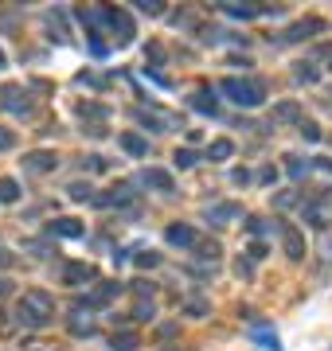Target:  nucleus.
Instances as JSON below:
<instances>
[{"instance_id":"obj_54","label":"nucleus","mask_w":332,"mask_h":351,"mask_svg":"<svg viewBox=\"0 0 332 351\" xmlns=\"http://www.w3.org/2000/svg\"><path fill=\"white\" fill-rule=\"evenodd\" d=\"M329 71H332V59H329Z\"/></svg>"},{"instance_id":"obj_34","label":"nucleus","mask_w":332,"mask_h":351,"mask_svg":"<svg viewBox=\"0 0 332 351\" xmlns=\"http://www.w3.org/2000/svg\"><path fill=\"white\" fill-rule=\"evenodd\" d=\"M153 316H156L153 301H137L133 304V320H153Z\"/></svg>"},{"instance_id":"obj_12","label":"nucleus","mask_w":332,"mask_h":351,"mask_svg":"<svg viewBox=\"0 0 332 351\" xmlns=\"http://www.w3.org/2000/svg\"><path fill=\"white\" fill-rule=\"evenodd\" d=\"M121 281H98V289H90L86 297H82V301H78V308H82V304H86V308H102L106 301H114L117 293H121Z\"/></svg>"},{"instance_id":"obj_8","label":"nucleus","mask_w":332,"mask_h":351,"mask_svg":"<svg viewBox=\"0 0 332 351\" xmlns=\"http://www.w3.org/2000/svg\"><path fill=\"white\" fill-rule=\"evenodd\" d=\"M165 239H168V246H176V250H195V246H200V230H195L192 223H168Z\"/></svg>"},{"instance_id":"obj_32","label":"nucleus","mask_w":332,"mask_h":351,"mask_svg":"<svg viewBox=\"0 0 332 351\" xmlns=\"http://www.w3.org/2000/svg\"><path fill=\"white\" fill-rule=\"evenodd\" d=\"M75 82H78V86H90V90H102V86H106V78H102V75H94V71H82Z\"/></svg>"},{"instance_id":"obj_44","label":"nucleus","mask_w":332,"mask_h":351,"mask_svg":"<svg viewBox=\"0 0 332 351\" xmlns=\"http://www.w3.org/2000/svg\"><path fill=\"white\" fill-rule=\"evenodd\" d=\"M246 258H250V262H262V258H266V246H262V242H250V250H246Z\"/></svg>"},{"instance_id":"obj_11","label":"nucleus","mask_w":332,"mask_h":351,"mask_svg":"<svg viewBox=\"0 0 332 351\" xmlns=\"http://www.w3.org/2000/svg\"><path fill=\"white\" fill-rule=\"evenodd\" d=\"M246 336L254 339L262 351H281V339H278V332H274L270 320H250V324H246Z\"/></svg>"},{"instance_id":"obj_20","label":"nucleus","mask_w":332,"mask_h":351,"mask_svg":"<svg viewBox=\"0 0 332 351\" xmlns=\"http://www.w3.org/2000/svg\"><path fill=\"white\" fill-rule=\"evenodd\" d=\"M230 156H235V141H227V137H219V141H211V145H207V160H230Z\"/></svg>"},{"instance_id":"obj_36","label":"nucleus","mask_w":332,"mask_h":351,"mask_svg":"<svg viewBox=\"0 0 332 351\" xmlns=\"http://www.w3.org/2000/svg\"><path fill=\"white\" fill-rule=\"evenodd\" d=\"M137 12H145V16H165V4H161V0H141Z\"/></svg>"},{"instance_id":"obj_50","label":"nucleus","mask_w":332,"mask_h":351,"mask_svg":"<svg viewBox=\"0 0 332 351\" xmlns=\"http://www.w3.org/2000/svg\"><path fill=\"white\" fill-rule=\"evenodd\" d=\"M129 254H133V250H126V246H121V250H114V265H121V262H129Z\"/></svg>"},{"instance_id":"obj_24","label":"nucleus","mask_w":332,"mask_h":351,"mask_svg":"<svg viewBox=\"0 0 332 351\" xmlns=\"http://www.w3.org/2000/svg\"><path fill=\"white\" fill-rule=\"evenodd\" d=\"M20 195H24V188L16 180H8V176H0V203H16Z\"/></svg>"},{"instance_id":"obj_16","label":"nucleus","mask_w":332,"mask_h":351,"mask_svg":"<svg viewBox=\"0 0 332 351\" xmlns=\"http://www.w3.org/2000/svg\"><path fill=\"white\" fill-rule=\"evenodd\" d=\"M188 110L207 113V117H219V98H215V90H195V94H188Z\"/></svg>"},{"instance_id":"obj_17","label":"nucleus","mask_w":332,"mask_h":351,"mask_svg":"<svg viewBox=\"0 0 332 351\" xmlns=\"http://www.w3.org/2000/svg\"><path fill=\"white\" fill-rule=\"evenodd\" d=\"M141 184H145V188H156V191H176V180H172V172H165V168H145V172H141Z\"/></svg>"},{"instance_id":"obj_18","label":"nucleus","mask_w":332,"mask_h":351,"mask_svg":"<svg viewBox=\"0 0 332 351\" xmlns=\"http://www.w3.org/2000/svg\"><path fill=\"white\" fill-rule=\"evenodd\" d=\"M270 121H274V125H289V121H301V101H294V98L278 101V106H274V113H270Z\"/></svg>"},{"instance_id":"obj_22","label":"nucleus","mask_w":332,"mask_h":351,"mask_svg":"<svg viewBox=\"0 0 332 351\" xmlns=\"http://www.w3.org/2000/svg\"><path fill=\"white\" fill-rule=\"evenodd\" d=\"M219 254H223V246H219V242H204V239H200V246H195V258H200L204 265H211V269H215Z\"/></svg>"},{"instance_id":"obj_26","label":"nucleus","mask_w":332,"mask_h":351,"mask_svg":"<svg viewBox=\"0 0 332 351\" xmlns=\"http://www.w3.org/2000/svg\"><path fill=\"white\" fill-rule=\"evenodd\" d=\"M223 12L235 16V20H254V16H262V8H254V4H223Z\"/></svg>"},{"instance_id":"obj_7","label":"nucleus","mask_w":332,"mask_h":351,"mask_svg":"<svg viewBox=\"0 0 332 351\" xmlns=\"http://www.w3.org/2000/svg\"><path fill=\"white\" fill-rule=\"evenodd\" d=\"M324 32H329V20H320V16H309V20H297V24L278 39V43H305V39L324 36Z\"/></svg>"},{"instance_id":"obj_29","label":"nucleus","mask_w":332,"mask_h":351,"mask_svg":"<svg viewBox=\"0 0 332 351\" xmlns=\"http://www.w3.org/2000/svg\"><path fill=\"white\" fill-rule=\"evenodd\" d=\"M172 164H176V168H195L200 156H195L192 149H176V152H172Z\"/></svg>"},{"instance_id":"obj_2","label":"nucleus","mask_w":332,"mask_h":351,"mask_svg":"<svg viewBox=\"0 0 332 351\" xmlns=\"http://www.w3.org/2000/svg\"><path fill=\"white\" fill-rule=\"evenodd\" d=\"M219 94H227V101H235L239 110H258L266 101V86L258 78H223Z\"/></svg>"},{"instance_id":"obj_3","label":"nucleus","mask_w":332,"mask_h":351,"mask_svg":"<svg viewBox=\"0 0 332 351\" xmlns=\"http://www.w3.org/2000/svg\"><path fill=\"white\" fill-rule=\"evenodd\" d=\"M133 117H137L141 125H149L153 133H172V129H184V117H180V113L161 110V106H137V110H133Z\"/></svg>"},{"instance_id":"obj_41","label":"nucleus","mask_w":332,"mask_h":351,"mask_svg":"<svg viewBox=\"0 0 332 351\" xmlns=\"http://www.w3.org/2000/svg\"><path fill=\"white\" fill-rule=\"evenodd\" d=\"M137 265H141V269H156V265H161V254H153V250L137 254Z\"/></svg>"},{"instance_id":"obj_56","label":"nucleus","mask_w":332,"mask_h":351,"mask_svg":"<svg viewBox=\"0 0 332 351\" xmlns=\"http://www.w3.org/2000/svg\"><path fill=\"white\" fill-rule=\"evenodd\" d=\"M329 98H332V90H329Z\"/></svg>"},{"instance_id":"obj_15","label":"nucleus","mask_w":332,"mask_h":351,"mask_svg":"<svg viewBox=\"0 0 332 351\" xmlns=\"http://www.w3.org/2000/svg\"><path fill=\"white\" fill-rule=\"evenodd\" d=\"M82 234H86V226L78 219H51L47 223V239H82Z\"/></svg>"},{"instance_id":"obj_52","label":"nucleus","mask_w":332,"mask_h":351,"mask_svg":"<svg viewBox=\"0 0 332 351\" xmlns=\"http://www.w3.org/2000/svg\"><path fill=\"white\" fill-rule=\"evenodd\" d=\"M8 293H12V285H8V281L0 277V297H8Z\"/></svg>"},{"instance_id":"obj_6","label":"nucleus","mask_w":332,"mask_h":351,"mask_svg":"<svg viewBox=\"0 0 332 351\" xmlns=\"http://www.w3.org/2000/svg\"><path fill=\"white\" fill-rule=\"evenodd\" d=\"M278 239H281V254L289 258V262H301L305 258V234L297 230L294 223H278Z\"/></svg>"},{"instance_id":"obj_42","label":"nucleus","mask_w":332,"mask_h":351,"mask_svg":"<svg viewBox=\"0 0 332 351\" xmlns=\"http://www.w3.org/2000/svg\"><path fill=\"white\" fill-rule=\"evenodd\" d=\"M235 274L239 277H254V262H250V258H239V262H235Z\"/></svg>"},{"instance_id":"obj_33","label":"nucleus","mask_w":332,"mask_h":351,"mask_svg":"<svg viewBox=\"0 0 332 351\" xmlns=\"http://www.w3.org/2000/svg\"><path fill=\"white\" fill-rule=\"evenodd\" d=\"M20 351H63V348H59L55 339H27V343H24Z\"/></svg>"},{"instance_id":"obj_27","label":"nucleus","mask_w":332,"mask_h":351,"mask_svg":"<svg viewBox=\"0 0 332 351\" xmlns=\"http://www.w3.org/2000/svg\"><path fill=\"white\" fill-rule=\"evenodd\" d=\"M246 230H250V234H254V239H266L270 230H278V223H270V219H246Z\"/></svg>"},{"instance_id":"obj_28","label":"nucleus","mask_w":332,"mask_h":351,"mask_svg":"<svg viewBox=\"0 0 332 351\" xmlns=\"http://www.w3.org/2000/svg\"><path fill=\"white\" fill-rule=\"evenodd\" d=\"M285 160H289V164H285V172L294 176V180L309 176V168H313V164H309V160H301V156H285Z\"/></svg>"},{"instance_id":"obj_43","label":"nucleus","mask_w":332,"mask_h":351,"mask_svg":"<svg viewBox=\"0 0 332 351\" xmlns=\"http://www.w3.org/2000/svg\"><path fill=\"white\" fill-rule=\"evenodd\" d=\"M106 51H110V47H106L102 39H98V36H90V55H94V59H106Z\"/></svg>"},{"instance_id":"obj_13","label":"nucleus","mask_w":332,"mask_h":351,"mask_svg":"<svg viewBox=\"0 0 332 351\" xmlns=\"http://www.w3.org/2000/svg\"><path fill=\"white\" fill-rule=\"evenodd\" d=\"M204 219L211 226H230V223L243 219V207H239V203H211V207L204 211Z\"/></svg>"},{"instance_id":"obj_55","label":"nucleus","mask_w":332,"mask_h":351,"mask_svg":"<svg viewBox=\"0 0 332 351\" xmlns=\"http://www.w3.org/2000/svg\"><path fill=\"white\" fill-rule=\"evenodd\" d=\"M165 351H176V348H165Z\"/></svg>"},{"instance_id":"obj_47","label":"nucleus","mask_w":332,"mask_h":351,"mask_svg":"<svg viewBox=\"0 0 332 351\" xmlns=\"http://www.w3.org/2000/svg\"><path fill=\"white\" fill-rule=\"evenodd\" d=\"M230 180H235V184H250V172H246V168H235V172H230Z\"/></svg>"},{"instance_id":"obj_23","label":"nucleus","mask_w":332,"mask_h":351,"mask_svg":"<svg viewBox=\"0 0 332 351\" xmlns=\"http://www.w3.org/2000/svg\"><path fill=\"white\" fill-rule=\"evenodd\" d=\"M78 117H82V121H86V117L106 121V117H110V106H98V101H78Z\"/></svg>"},{"instance_id":"obj_37","label":"nucleus","mask_w":332,"mask_h":351,"mask_svg":"<svg viewBox=\"0 0 332 351\" xmlns=\"http://www.w3.org/2000/svg\"><path fill=\"white\" fill-rule=\"evenodd\" d=\"M301 137H305L309 145H317V141H320V129H317V121H301Z\"/></svg>"},{"instance_id":"obj_10","label":"nucleus","mask_w":332,"mask_h":351,"mask_svg":"<svg viewBox=\"0 0 332 351\" xmlns=\"http://www.w3.org/2000/svg\"><path fill=\"white\" fill-rule=\"evenodd\" d=\"M20 168H24L27 176H47V172H55V168H59V156H55V152H47V149H36V152H27L24 160H20Z\"/></svg>"},{"instance_id":"obj_38","label":"nucleus","mask_w":332,"mask_h":351,"mask_svg":"<svg viewBox=\"0 0 332 351\" xmlns=\"http://www.w3.org/2000/svg\"><path fill=\"white\" fill-rule=\"evenodd\" d=\"M320 262H324V265H332V234H329V230L320 234Z\"/></svg>"},{"instance_id":"obj_14","label":"nucleus","mask_w":332,"mask_h":351,"mask_svg":"<svg viewBox=\"0 0 332 351\" xmlns=\"http://www.w3.org/2000/svg\"><path fill=\"white\" fill-rule=\"evenodd\" d=\"M67 328H71V336H78V339H90L94 332H98V320L90 316V308H75V313L67 316Z\"/></svg>"},{"instance_id":"obj_5","label":"nucleus","mask_w":332,"mask_h":351,"mask_svg":"<svg viewBox=\"0 0 332 351\" xmlns=\"http://www.w3.org/2000/svg\"><path fill=\"white\" fill-rule=\"evenodd\" d=\"M106 12V27L114 32V39L126 47V43H133V36H137V27H133V16L126 12V8H110V4H102Z\"/></svg>"},{"instance_id":"obj_45","label":"nucleus","mask_w":332,"mask_h":351,"mask_svg":"<svg viewBox=\"0 0 332 351\" xmlns=\"http://www.w3.org/2000/svg\"><path fill=\"white\" fill-rule=\"evenodd\" d=\"M90 160V172H106V168H110V164H106V156H98V152H94V156H86Z\"/></svg>"},{"instance_id":"obj_53","label":"nucleus","mask_w":332,"mask_h":351,"mask_svg":"<svg viewBox=\"0 0 332 351\" xmlns=\"http://www.w3.org/2000/svg\"><path fill=\"white\" fill-rule=\"evenodd\" d=\"M4 66H8V59H4V51H0V71H4Z\"/></svg>"},{"instance_id":"obj_1","label":"nucleus","mask_w":332,"mask_h":351,"mask_svg":"<svg viewBox=\"0 0 332 351\" xmlns=\"http://www.w3.org/2000/svg\"><path fill=\"white\" fill-rule=\"evenodd\" d=\"M12 320H16L20 328H32V332L47 328V324L55 320V297H51V293H43V289H27L24 297L16 301Z\"/></svg>"},{"instance_id":"obj_31","label":"nucleus","mask_w":332,"mask_h":351,"mask_svg":"<svg viewBox=\"0 0 332 351\" xmlns=\"http://www.w3.org/2000/svg\"><path fill=\"white\" fill-rule=\"evenodd\" d=\"M145 59H149V63H153V71H156V66H165L168 55H165V47H161V43H149V47H145Z\"/></svg>"},{"instance_id":"obj_49","label":"nucleus","mask_w":332,"mask_h":351,"mask_svg":"<svg viewBox=\"0 0 332 351\" xmlns=\"http://www.w3.org/2000/svg\"><path fill=\"white\" fill-rule=\"evenodd\" d=\"M16 262V258H12V254H8V250H4V246H0V269H8V265H12Z\"/></svg>"},{"instance_id":"obj_25","label":"nucleus","mask_w":332,"mask_h":351,"mask_svg":"<svg viewBox=\"0 0 332 351\" xmlns=\"http://www.w3.org/2000/svg\"><path fill=\"white\" fill-rule=\"evenodd\" d=\"M294 78H297V82H305V86H313V82L320 78V71L313 63H305V59H301V63H294Z\"/></svg>"},{"instance_id":"obj_19","label":"nucleus","mask_w":332,"mask_h":351,"mask_svg":"<svg viewBox=\"0 0 332 351\" xmlns=\"http://www.w3.org/2000/svg\"><path fill=\"white\" fill-rule=\"evenodd\" d=\"M117 145L129 152V156H137V160H145L149 152H153V145H149V137H141V133H121L117 137Z\"/></svg>"},{"instance_id":"obj_39","label":"nucleus","mask_w":332,"mask_h":351,"mask_svg":"<svg viewBox=\"0 0 332 351\" xmlns=\"http://www.w3.org/2000/svg\"><path fill=\"white\" fill-rule=\"evenodd\" d=\"M67 191H71V199H78V203H82V199L94 203V195H90V184H71Z\"/></svg>"},{"instance_id":"obj_51","label":"nucleus","mask_w":332,"mask_h":351,"mask_svg":"<svg viewBox=\"0 0 332 351\" xmlns=\"http://www.w3.org/2000/svg\"><path fill=\"white\" fill-rule=\"evenodd\" d=\"M313 168H320V172H332V160H324V156H317V160H313Z\"/></svg>"},{"instance_id":"obj_4","label":"nucleus","mask_w":332,"mask_h":351,"mask_svg":"<svg viewBox=\"0 0 332 351\" xmlns=\"http://www.w3.org/2000/svg\"><path fill=\"white\" fill-rule=\"evenodd\" d=\"M55 277H59V285L82 289V285H90V281H98V269H94L90 262H59Z\"/></svg>"},{"instance_id":"obj_21","label":"nucleus","mask_w":332,"mask_h":351,"mask_svg":"<svg viewBox=\"0 0 332 351\" xmlns=\"http://www.w3.org/2000/svg\"><path fill=\"white\" fill-rule=\"evenodd\" d=\"M137 348H141L137 332H114V339H110V351H137Z\"/></svg>"},{"instance_id":"obj_46","label":"nucleus","mask_w":332,"mask_h":351,"mask_svg":"<svg viewBox=\"0 0 332 351\" xmlns=\"http://www.w3.org/2000/svg\"><path fill=\"white\" fill-rule=\"evenodd\" d=\"M184 308H188L192 316H207V304H204V301H188Z\"/></svg>"},{"instance_id":"obj_48","label":"nucleus","mask_w":332,"mask_h":351,"mask_svg":"<svg viewBox=\"0 0 332 351\" xmlns=\"http://www.w3.org/2000/svg\"><path fill=\"white\" fill-rule=\"evenodd\" d=\"M258 180H262V184H274V180H278V168H262V172H258Z\"/></svg>"},{"instance_id":"obj_9","label":"nucleus","mask_w":332,"mask_h":351,"mask_svg":"<svg viewBox=\"0 0 332 351\" xmlns=\"http://www.w3.org/2000/svg\"><path fill=\"white\" fill-rule=\"evenodd\" d=\"M0 110L16 113V117H27V113H32L27 90H24V86H0Z\"/></svg>"},{"instance_id":"obj_35","label":"nucleus","mask_w":332,"mask_h":351,"mask_svg":"<svg viewBox=\"0 0 332 351\" xmlns=\"http://www.w3.org/2000/svg\"><path fill=\"white\" fill-rule=\"evenodd\" d=\"M129 289L137 293L141 301H149V297H153V281H145V277H137V281H129Z\"/></svg>"},{"instance_id":"obj_40","label":"nucleus","mask_w":332,"mask_h":351,"mask_svg":"<svg viewBox=\"0 0 332 351\" xmlns=\"http://www.w3.org/2000/svg\"><path fill=\"white\" fill-rule=\"evenodd\" d=\"M12 149H16V133L0 125V152H12Z\"/></svg>"},{"instance_id":"obj_30","label":"nucleus","mask_w":332,"mask_h":351,"mask_svg":"<svg viewBox=\"0 0 332 351\" xmlns=\"http://www.w3.org/2000/svg\"><path fill=\"white\" fill-rule=\"evenodd\" d=\"M297 203H301L297 191H278V195H274V207H278V211H289V207H297Z\"/></svg>"}]
</instances>
